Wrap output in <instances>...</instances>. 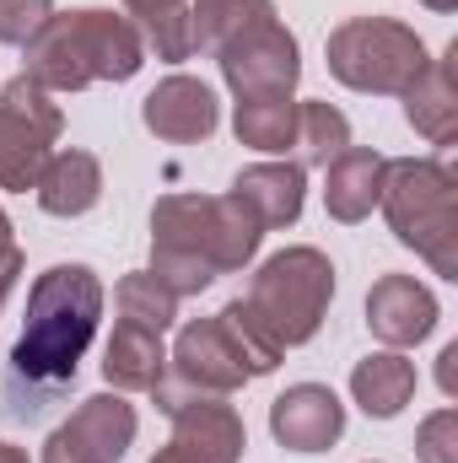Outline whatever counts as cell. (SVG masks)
Wrapping results in <instances>:
<instances>
[{"mask_svg": "<svg viewBox=\"0 0 458 463\" xmlns=\"http://www.w3.org/2000/svg\"><path fill=\"white\" fill-rule=\"evenodd\" d=\"M98 313H103V286L87 264H54L33 280L27 291V324L22 340L11 350V388H27V399L11 415H38L43 399H54L81 355L98 335Z\"/></svg>", "mask_w": 458, "mask_h": 463, "instance_id": "cell-1", "label": "cell"}, {"mask_svg": "<svg viewBox=\"0 0 458 463\" xmlns=\"http://www.w3.org/2000/svg\"><path fill=\"white\" fill-rule=\"evenodd\" d=\"M259 216L237 200H205V194H167L151 211V242H157V264L151 275L173 291V297H195L205 291L222 269H243L259 248Z\"/></svg>", "mask_w": 458, "mask_h": 463, "instance_id": "cell-2", "label": "cell"}, {"mask_svg": "<svg viewBox=\"0 0 458 463\" xmlns=\"http://www.w3.org/2000/svg\"><path fill=\"white\" fill-rule=\"evenodd\" d=\"M146 60V43L135 33V22H124L114 11H71V16H49L33 43H27V76L38 87H92V81H129Z\"/></svg>", "mask_w": 458, "mask_h": 463, "instance_id": "cell-3", "label": "cell"}, {"mask_svg": "<svg viewBox=\"0 0 458 463\" xmlns=\"http://www.w3.org/2000/svg\"><path fill=\"white\" fill-rule=\"evenodd\" d=\"M383 211L399 242L432 259L437 275H458V205L453 173L437 162H388L383 167Z\"/></svg>", "mask_w": 458, "mask_h": 463, "instance_id": "cell-4", "label": "cell"}, {"mask_svg": "<svg viewBox=\"0 0 458 463\" xmlns=\"http://www.w3.org/2000/svg\"><path fill=\"white\" fill-rule=\"evenodd\" d=\"M335 297V264L319 248H286L264 259V269L248 286V313L275 335V345H302L319 335Z\"/></svg>", "mask_w": 458, "mask_h": 463, "instance_id": "cell-5", "label": "cell"}, {"mask_svg": "<svg viewBox=\"0 0 458 463\" xmlns=\"http://www.w3.org/2000/svg\"><path fill=\"white\" fill-rule=\"evenodd\" d=\"M329 71L356 92H405L426 71V43L383 16H356L329 33Z\"/></svg>", "mask_w": 458, "mask_h": 463, "instance_id": "cell-6", "label": "cell"}, {"mask_svg": "<svg viewBox=\"0 0 458 463\" xmlns=\"http://www.w3.org/2000/svg\"><path fill=\"white\" fill-rule=\"evenodd\" d=\"M157 404L173 420V453L189 463H237L243 458V420L227 404V393H205L189 383H157Z\"/></svg>", "mask_w": 458, "mask_h": 463, "instance_id": "cell-7", "label": "cell"}, {"mask_svg": "<svg viewBox=\"0 0 458 463\" xmlns=\"http://www.w3.org/2000/svg\"><path fill=\"white\" fill-rule=\"evenodd\" d=\"M54 135H60V109L33 76H16L0 92V189H33Z\"/></svg>", "mask_w": 458, "mask_h": 463, "instance_id": "cell-8", "label": "cell"}, {"mask_svg": "<svg viewBox=\"0 0 458 463\" xmlns=\"http://www.w3.org/2000/svg\"><path fill=\"white\" fill-rule=\"evenodd\" d=\"M222 76L237 92V103H253V98H291L297 76H302V60H297V38L270 16L259 27H248L237 43H227L222 54Z\"/></svg>", "mask_w": 458, "mask_h": 463, "instance_id": "cell-9", "label": "cell"}, {"mask_svg": "<svg viewBox=\"0 0 458 463\" xmlns=\"http://www.w3.org/2000/svg\"><path fill=\"white\" fill-rule=\"evenodd\" d=\"M129 442H135V410L119 393H98L43 442V463H119Z\"/></svg>", "mask_w": 458, "mask_h": 463, "instance_id": "cell-10", "label": "cell"}, {"mask_svg": "<svg viewBox=\"0 0 458 463\" xmlns=\"http://www.w3.org/2000/svg\"><path fill=\"white\" fill-rule=\"evenodd\" d=\"M173 372L178 383L189 388H205V393H232L243 388L253 372H248V355L237 350L232 329L222 318H200L178 335V350H173Z\"/></svg>", "mask_w": 458, "mask_h": 463, "instance_id": "cell-11", "label": "cell"}, {"mask_svg": "<svg viewBox=\"0 0 458 463\" xmlns=\"http://www.w3.org/2000/svg\"><path fill=\"white\" fill-rule=\"evenodd\" d=\"M270 431H275V442L291 448V453H324L329 442H340L345 404L329 388H319V383H297V388H286V393L275 399Z\"/></svg>", "mask_w": 458, "mask_h": 463, "instance_id": "cell-12", "label": "cell"}, {"mask_svg": "<svg viewBox=\"0 0 458 463\" xmlns=\"http://www.w3.org/2000/svg\"><path fill=\"white\" fill-rule=\"evenodd\" d=\"M146 129L151 135H162V140H173V146H189V140H205L211 129H216V92L205 87V81H195V76H167L151 98H146Z\"/></svg>", "mask_w": 458, "mask_h": 463, "instance_id": "cell-13", "label": "cell"}, {"mask_svg": "<svg viewBox=\"0 0 458 463\" xmlns=\"http://www.w3.org/2000/svg\"><path fill=\"white\" fill-rule=\"evenodd\" d=\"M367 324L383 345H415L432 335L437 324V302L426 286H415L410 275H383L367 297Z\"/></svg>", "mask_w": 458, "mask_h": 463, "instance_id": "cell-14", "label": "cell"}, {"mask_svg": "<svg viewBox=\"0 0 458 463\" xmlns=\"http://www.w3.org/2000/svg\"><path fill=\"white\" fill-rule=\"evenodd\" d=\"M33 189H38V205L49 216H87L103 194V167L87 151H60V156L43 162Z\"/></svg>", "mask_w": 458, "mask_h": 463, "instance_id": "cell-15", "label": "cell"}, {"mask_svg": "<svg viewBox=\"0 0 458 463\" xmlns=\"http://www.w3.org/2000/svg\"><path fill=\"white\" fill-rule=\"evenodd\" d=\"M232 194L259 216V227H291L302 216V167H286V162L243 167Z\"/></svg>", "mask_w": 458, "mask_h": 463, "instance_id": "cell-16", "label": "cell"}, {"mask_svg": "<svg viewBox=\"0 0 458 463\" xmlns=\"http://www.w3.org/2000/svg\"><path fill=\"white\" fill-rule=\"evenodd\" d=\"M383 156L377 151H361V146H345L340 156L329 162V189H324V205L335 222H361L377 194H383Z\"/></svg>", "mask_w": 458, "mask_h": 463, "instance_id": "cell-17", "label": "cell"}, {"mask_svg": "<svg viewBox=\"0 0 458 463\" xmlns=\"http://www.w3.org/2000/svg\"><path fill=\"white\" fill-rule=\"evenodd\" d=\"M167 372V350L157 329H140V324H119L109 355H103V377L124 388V393H151Z\"/></svg>", "mask_w": 458, "mask_h": 463, "instance_id": "cell-18", "label": "cell"}, {"mask_svg": "<svg viewBox=\"0 0 458 463\" xmlns=\"http://www.w3.org/2000/svg\"><path fill=\"white\" fill-rule=\"evenodd\" d=\"M350 393H356V404H361L367 415L388 420V415H399V410L410 404V393H415V366H410L405 355H394V350L367 355V361L356 366V377H350Z\"/></svg>", "mask_w": 458, "mask_h": 463, "instance_id": "cell-19", "label": "cell"}, {"mask_svg": "<svg viewBox=\"0 0 458 463\" xmlns=\"http://www.w3.org/2000/svg\"><path fill=\"white\" fill-rule=\"evenodd\" d=\"M270 16H275L270 0H195L189 5V38H195V49L222 54L227 43H237L248 27H259Z\"/></svg>", "mask_w": 458, "mask_h": 463, "instance_id": "cell-20", "label": "cell"}, {"mask_svg": "<svg viewBox=\"0 0 458 463\" xmlns=\"http://www.w3.org/2000/svg\"><path fill=\"white\" fill-rule=\"evenodd\" d=\"M405 98H410V124L421 129V135H432L437 146H448L453 140V118H458V98H453V71H448V60H426V71L405 87Z\"/></svg>", "mask_w": 458, "mask_h": 463, "instance_id": "cell-21", "label": "cell"}, {"mask_svg": "<svg viewBox=\"0 0 458 463\" xmlns=\"http://www.w3.org/2000/svg\"><path fill=\"white\" fill-rule=\"evenodd\" d=\"M124 11L140 22L146 43L157 49V60H189L195 38H189V5L184 0H124Z\"/></svg>", "mask_w": 458, "mask_h": 463, "instance_id": "cell-22", "label": "cell"}, {"mask_svg": "<svg viewBox=\"0 0 458 463\" xmlns=\"http://www.w3.org/2000/svg\"><path fill=\"white\" fill-rule=\"evenodd\" d=\"M232 129L253 151H286L297 135V109H291V98H253V103H237Z\"/></svg>", "mask_w": 458, "mask_h": 463, "instance_id": "cell-23", "label": "cell"}, {"mask_svg": "<svg viewBox=\"0 0 458 463\" xmlns=\"http://www.w3.org/2000/svg\"><path fill=\"white\" fill-rule=\"evenodd\" d=\"M119 324H140V329H167L173 318H178V297L151 275V269H140V275H124L119 280Z\"/></svg>", "mask_w": 458, "mask_h": 463, "instance_id": "cell-24", "label": "cell"}, {"mask_svg": "<svg viewBox=\"0 0 458 463\" xmlns=\"http://www.w3.org/2000/svg\"><path fill=\"white\" fill-rule=\"evenodd\" d=\"M291 146L302 151V162L329 167L345 146H350V124H345V114L329 109V103H302V109H297V135H291Z\"/></svg>", "mask_w": 458, "mask_h": 463, "instance_id": "cell-25", "label": "cell"}, {"mask_svg": "<svg viewBox=\"0 0 458 463\" xmlns=\"http://www.w3.org/2000/svg\"><path fill=\"white\" fill-rule=\"evenodd\" d=\"M49 16V0H0V43H33Z\"/></svg>", "mask_w": 458, "mask_h": 463, "instance_id": "cell-26", "label": "cell"}, {"mask_svg": "<svg viewBox=\"0 0 458 463\" xmlns=\"http://www.w3.org/2000/svg\"><path fill=\"white\" fill-rule=\"evenodd\" d=\"M421 463H458V415L437 410L421 426Z\"/></svg>", "mask_w": 458, "mask_h": 463, "instance_id": "cell-27", "label": "cell"}, {"mask_svg": "<svg viewBox=\"0 0 458 463\" xmlns=\"http://www.w3.org/2000/svg\"><path fill=\"white\" fill-rule=\"evenodd\" d=\"M16 269H22V253H16V248H11V253H5V259H0V302H5V291H11V286H16Z\"/></svg>", "mask_w": 458, "mask_h": 463, "instance_id": "cell-28", "label": "cell"}, {"mask_svg": "<svg viewBox=\"0 0 458 463\" xmlns=\"http://www.w3.org/2000/svg\"><path fill=\"white\" fill-rule=\"evenodd\" d=\"M0 463H27V453H22V448H11V442H0Z\"/></svg>", "mask_w": 458, "mask_h": 463, "instance_id": "cell-29", "label": "cell"}, {"mask_svg": "<svg viewBox=\"0 0 458 463\" xmlns=\"http://www.w3.org/2000/svg\"><path fill=\"white\" fill-rule=\"evenodd\" d=\"M11 253V222H5V211H0V259Z\"/></svg>", "mask_w": 458, "mask_h": 463, "instance_id": "cell-30", "label": "cell"}, {"mask_svg": "<svg viewBox=\"0 0 458 463\" xmlns=\"http://www.w3.org/2000/svg\"><path fill=\"white\" fill-rule=\"evenodd\" d=\"M151 463H189V458H178V453L167 448V453H157V458H151Z\"/></svg>", "mask_w": 458, "mask_h": 463, "instance_id": "cell-31", "label": "cell"}, {"mask_svg": "<svg viewBox=\"0 0 458 463\" xmlns=\"http://www.w3.org/2000/svg\"><path fill=\"white\" fill-rule=\"evenodd\" d=\"M426 5H432V11H453L458 0H426Z\"/></svg>", "mask_w": 458, "mask_h": 463, "instance_id": "cell-32", "label": "cell"}]
</instances>
